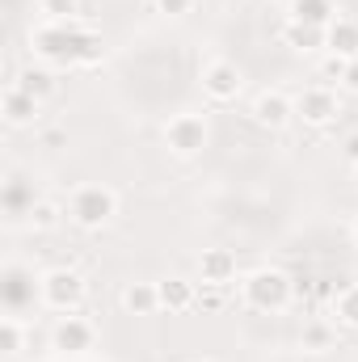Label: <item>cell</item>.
Segmentation results:
<instances>
[{"label": "cell", "mask_w": 358, "mask_h": 362, "mask_svg": "<svg viewBox=\"0 0 358 362\" xmlns=\"http://www.w3.org/2000/svg\"><path fill=\"white\" fill-rule=\"evenodd\" d=\"M68 215H72L76 228L101 232V228L118 215V194H114L110 185H81V189L72 194V202H68Z\"/></svg>", "instance_id": "cell-1"}, {"label": "cell", "mask_w": 358, "mask_h": 362, "mask_svg": "<svg viewBox=\"0 0 358 362\" xmlns=\"http://www.w3.org/2000/svg\"><path fill=\"white\" fill-rule=\"evenodd\" d=\"M291 295H295V282L274 266H262V270H253L245 278V299L258 312H282L291 303Z\"/></svg>", "instance_id": "cell-2"}, {"label": "cell", "mask_w": 358, "mask_h": 362, "mask_svg": "<svg viewBox=\"0 0 358 362\" xmlns=\"http://www.w3.org/2000/svg\"><path fill=\"white\" fill-rule=\"evenodd\" d=\"M30 51L47 68H72V21H42L30 34Z\"/></svg>", "instance_id": "cell-3"}, {"label": "cell", "mask_w": 358, "mask_h": 362, "mask_svg": "<svg viewBox=\"0 0 358 362\" xmlns=\"http://www.w3.org/2000/svg\"><path fill=\"white\" fill-rule=\"evenodd\" d=\"M38 295L55 312H76L85 303V278H81V270H72V266H55V270L42 274Z\"/></svg>", "instance_id": "cell-4"}, {"label": "cell", "mask_w": 358, "mask_h": 362, "mask_svg": "<svg viewBox=\"0 0 358 362\" xmlns=\"http://www.w3.org/2000/svg\"><path fill=\"white\" fill-rule=\"evenodd\" d=\"M207 139H211V127H207L202 114H173V118L165 122V148H169L173 156H181V160L198 156V152L207 148Z\"/></svg>", "instance_id": "cell-5"}, {"label": "cell", "mask_w": 358, "mask_h": 362, "mask_svg": "<svg viewBox=\"0 0 358 362\" xmlns=\"http://www.w3.org/2000/svg\"><path fill=\"white\" fill-rule=\"evenodd\" d=\"M337 114H342V101H337V93L329 85H308L295 97V118H304V127L325 131V127L337 122Z\"/></svg>", "instance_id": "cell-6"}, {"label": "cell", "mask_w": 358, "mask_h": 362, "mask_svg": "<svg viewBox=\"0 0 358 362\" xmlns=\"http://www.w3.org/2000/svg\"><path fill=\"white\" fill-rule=\"evenodd\" d=\"M241 68L236 64H228V59H211L207 68H202V93L215 101V105H228V101H236V93H241Z\"/></svg>", "instance_id": "cell-7"}, {"label": "cell", "mask_w": 358, "mask_h": 362, "mask_svg": "<svg viewBox=\"0 0 358 362\" xmlns=\"http://www.w3.org/2000/svg\"><path fill=\"white\" fill-rule=\"evenodd\" d=\"M291 118H295V101H291L282 89L258 93V101H253V122H258V127H266V131H282Z\"/></svg>", "instance_id": "cell-8"}, {"label": "cell", "mask_w": 358, "mask_h": 362, "mask_svg": "<svg viewBox=\"0 0 358 362\" xmlns=\"http://www.w3.org/2000/svg\"><path fill=\"white\" fill-rule=\"evenodd\" d=\"M93 337H97V333H93V325H89V320H81V316H72V312L51 329V346H55V350H64V354H85V350L93 346Z\"/></svg>", "instance_id": "cell-9"}, {"label": "cell", "mask_w": 358, "mask_h": 362, "mask_svg": "<svg viewBox=\"0 0 358 362\" xmlns=\"http://www.w3.org/2000/svg\"><path fill=\"white\" fill-rule=\"evenodd\" d=\"M38 105H42L38 97H30L17 85H4V93H0V114H4L8 127H34L38 122Z\"/></svg>", "instance_id": "cell-10"}, {"label": "cell", "mask_w": 358, "mask_h": 362, "mask_svg": "<svg viewBox=\"0 0 358 362\" xmlns=\"http://www.w3.org/2000/svg\"><path fill=\"white\" fill-rule=\"evenodd\" d=\"M101 55H105L101 34L76 17V21H72V68H97V64H101Z\"/></svg>", "instance_id": "cell-11"}, {"label": "cell", "mask_w": 358, "mask_h": 362, "mask_svg": "<svg viewBox=\"0 0 358 362\" xmlns=\"http://www.w3.org/2000/svg\"><path fill=\"white\" fill-rule=\"evenodd\" d=\"M156 291H161V312H169V316H181L198 303V286L185 278H161Z\"/></svg>", "instance_id": "cell-12"}, {"label": "cell", "mask_w": 358, "mask_h": 362, "mask_svg": "<svg viewBox=\"0 0 358 362\" xmlns=\"http://www.w3.org/2000/svg\"><path fill=\"white\" fill-rule=\"evenodd\" d=\"M198 274H202V282H219V286H228V282L236 278V253H232V249H202V257H198Z\"/></svg>", "instance_id": "cell-13"}, {"label": "cell", "mask_w": 358, "mask_h": 362, "mask_svg": "<svg viewBox=\"0 0 358 362\" xmlns=\"http://www.w3.org/2000/svg\"><path fill=\"white\" fill-rule=\"evenodd\" d=\"M325 47H329V55L358 59V21L354 17H337V21L325 30Z\"/></svg>", "instance_id": "cell-14"}, {"label": "cell", "mask_w": 358, "mask_h": 362, "mask_svg": "<svg viewBox=\"0 0 358 362\" xmlns=\"http://www.w3.org/2000/svg\"><path fill=\"white\" fill-rule=\"evenodd\" d=\"M122 308L131 316H156L161 312V291L156 282H127L122 286Z\"/></svg>", "instance_id": "cell-15"}, {"label": "cell", "mask_w": 358, "mask_h": 362, "mask_svg": "<svg viewBox=\"0 0 358 362\" xmlns=\"http://www.w3.org/2000/svg\"><path fill=\"white\" fill-rule=\"evenodd\" d=\"M291 21L329 30V25L337 21V4H333V0H291Z\"/></svg>", "instance_id": "cell-16"}, {"label": "cell", "mask_w": 358, "mask_h": 362, "mask_svg": "<svg viewBox=\"0 0 358 362\" xmlns=\"http://www.w3.org/2000/svg\"><path fill=\"white\" fill-rule=\"evenodd\" d=\"M17 89H25L30 97L47 101V97H55L59 81H55V72H51L47 64H34V68H21V72H17Z\"/></svg>", "instance_id": "cell-17"}, {"label": "cell", "mask_w": 358, "mask_h": 362, "mask_svg": "<svg viewBox=\"0 0 358 362\" xmlns=\"http://www.w3.org/2000/svg\"><path fill=\"white\" fill-rule=\"evenodd\" d=\"M282 42L291 47V51H321L325 47V30H316V25H304V21H287L282 25Z\"/></svg>", "instance_id": "cell-18"}, {"label": "cell", "mask_w": 358, "mask_h": 362, "mask_svg": "<svg viewBox=\"0 0 358 362\" xmlns=\"http://www.w3.org/2000/svg\"><path fill=\"white\" fill-rule=\"evenodd\" d=\"M333 341H337V333H333V325H325V320H312V325H304V333H299V346L312 350V354L333 350Z\"/></svg>", "instance_id": "cell-19"}, {"label": "cell", "mask_w": 358, "mask_h": 362, "mask_svg": "<svg viewBox=\"0 0 358 362\" xmlns=\"http://www.w3.org/2000/svg\"><path fill=\"white\" fill-rule=\"evenodd\" d=\"M333 316H337V325L358 329V282H350V286L337 291V299H333Z\"/></svg>", "instance_id": "cell-20"}, {"label": "cell", "mask_w": 358, "mask_h": 362, "mask_svg": "<svg viewBox=\"0 0 358 362\" xmlns=\"http://www.w3.org/2000/svg\"><path fill=\"white\" fill-rule=\"evenodd\" d=\"M21 346H25L21 320H17V316H4V320H0V354L13 358V354H21Z\"/></svg>", "instance_id": "cell-21"}, {"label": "cell", "mask_w": 358, "mask_h": 362, "mask_svg": "<svg viewBox=\"0 0 358 362\" xmlns=\"http://www.w3.org/2000/svg\"><path fill=\"white\" fill-rule=\"evenodd\" d=\"M25 215H30V228H34V232H51V228L59 223V202H51V198H38V202H34Z\"/></svg>", "instance_id": "cell-22"}, {"label": "cell", "mask_w": 358, "mask_h": 362, "mask_svg": "<svg viewBox=\"0 0 358 362\" xmlns=\"http://www.w3.org/2000/svg\"><path fill=\"white\" fill-rule=\"evenodd\" d=\"M194 308H202V312H224V308H228V286H219V282H202Z\"/></svg>", "instance_id": "cell-23"}, {"label": "cell", "mask_w": 358, "mask_h": 362, "mask_svg": "<svg viewBox=\"0 0 358 362\" xmlns=\"http://www.w3.org/2000/svg\"><path fill=\"white\" fill-rule=\"evenodd\" d=\"M81 0H38V13H47V21H76Z\"/></svg>", "instance_id": "cell-24"}, {"label": "cell", "mask_w": 358, "mask_h": 362, "mask_svg": "<svg viewBox=\"0 0 358 362\" xmlns=\"http://www.w3.org/2000/svg\"><path fill=\"white\" fill-rule=\"evenodd\" d=\"M25 270H8L4 274V299H8V308H21V299H25Z\"/></svg>", "instance_id": "cell-25"}, {"label": "cell", "mask_w": 358, "mask_h": 362, "mask_svg": "<svg viewBox=\"0 0 358 362\" xmlns=\"http://www.w3.org/2000/svg\"><path fill=\"white\" fill-rule=\"evenodd\" d=\"M68 144V131L64 127H47V131H38V148H47V152H59Z\"/></svg>", "instance_id": "cell-26"}, {"label": "cell", "mask_w": 358, "mask_h": 362, "mask_svg": "<svg viewBox=\"0 0 358 362\" xmlns=\"http://www.w3.org/2000/svg\"><path fill=\"white\" fill-rule=\"evenodd\" d=\"M194 8V0H156V13H165V17H185Z\"/></svg>", "instance_id": "cell-27"}, {"label": "cell", "mask_w": 358, "mask_h": 362, "mask_svg": "<svg viewBox=\"0 0 358 362\" xmlns=\"http://www.w3.org/2000/svg\"><path fill=\"white\" fill-rule=\"evenodd\" d=\"M346 64H350V59H342V55H329V59L321 64V76H329V81H342V72H346Z\"/></svg>", "instance_id": "cell-28"}, {"label": "cell", "mask_w": 358, "mask_h": 362, "mask_svg": "<svg viewBox=\"0 0 358 362\" xmlns=\"http://www.w3.org/2000/svg\"><path fill=\"white\" fill-rule=\"evenodd\" d=\"M337 85H342L346 93H358V59L346 64V72H342V81H337Z\"/></svg>", "instance_id": "cell-29"}, {"label": "cell", "mask_w": 358, "mask_h": 362, "mask_svg": "<svg viewBox=\"0 0 358 362\" xmlns=\"http://www.w3.org/2000/svg\"><path fill=\"white\" fill-rule=\"evenodd\" d=\"M4 202H8V211H21V185H17V177L8 181V189H4Z\"/></svg>", "instance_id": "cell-30"}, {"label": "cell", "mask_w": 358, "mask_h": 362, "mask_svg": "<svg viewBox=\"0 0 358 362\" xmlns=\"http://www.w3.org/2000/svg\"><path fill=\"white\" fill-rule=\"evenodd\" d=\"M346 160H350V165H358V135H350V139H346Z\"/></svg>", "instance_id": "cell-31"}, {"label": "cell", "mask_w": 358, "mask_h": 362, "mask_svg": "<svg viewBox=\"0 0 358 362\" xmlns=\"http://www.w3.org/2000/svg\"><path fill=\"white\" fill-rule=\"evenodd\" d=\"M354 240H358V219H354Z\"/></svg>", "instance_id": "cell-32"}, {"label": "cell", "mask_w": 358, "mask_h": 362, "mask_svg": "<svg viewBox=\"0 0 358 362\" xmlns=\"http://www.w3.org/2000/svg\"><path fill=\"white\" fill-rule=\"evenodd\" d=\"M354 177H358V165H354Z\"/></svg>", "instance_id": "cell-33"}]
</instances>
